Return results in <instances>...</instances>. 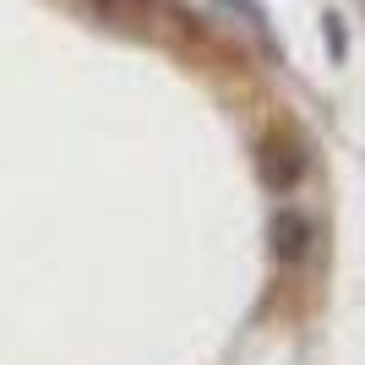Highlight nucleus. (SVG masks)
Masks as SVG:
<instances>
[{"label": "nucleus", "mask_w": 365, "mask_h": 365, "mask_svg": "<svg viewBox=\"0 0 365 365\" xmlns=\"http://www.w3.org/2000/svg\"><path fill=\"white\" fill-rule=\"evenodd\" d=\"M305 251H311V218L284 207V213L273 218V257L284 262V267H294V262H305Z\"/></svg>", "instance_id": "nucleus-1"}]
</instances>
